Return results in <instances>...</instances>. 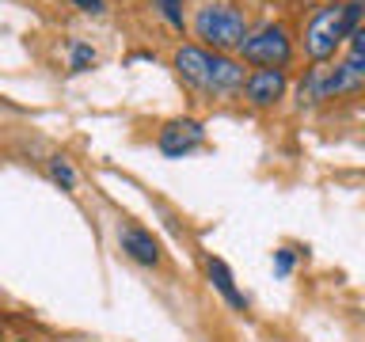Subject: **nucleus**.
Segmentation results:
<instances>
[{
    "label": "nucleus",
    "mask_w": 365,
    "mask_h": 342,
    "mask_svg": "<svg viewBox=\"0 0 365 342\" xmlns=\"http://www.w3.org/2000/svg\"><path fill=\"white\" fill-rule=\"evenodd\" d=\"M324 84H327V68H312V76L301 84V103H316L324 99Z\"/></svg>",
    "instance_id": "10"
},
{
    "label": "nucleus",
    "mask_w": 365,
    "mask_h": 342,
    "mask_svg": "<svg viewBox=\"0 0 365 342\" xmlns=\"http://www.w3.org/2000/svg\"><path fill=\"white\" fill-rule=\"evenodd\" d=\"M50 179L61 182V190H73L76 187V171H73V164H68L65 156H53L50 160Z\"/></svg>",
    "instance_id": "11"
},
{
    "label": "nucleus",
    "mask_w": 365,
    "mask_h": 342,
    "mask_svg": "<svg viewBox=\"0 0 365 342\" xmlns=\"http://www.w3.org/2000/svg\"><path fill=\"white\" fill-rule=\"evenodd\" d=\"M153 8H156L175 31H182V23H187V19H182V0H153Z\"/></svg>",
    "instance_id": "12"
},
{
    "label": "nucleus",
    "mask_w": 365,
    "mask_h": 342,
    "mask_svg": "<svg viewBox=\"0 0 365 342\" xmlns=\"http://www.w3.org/2000/svg\"><path fill=\"white\" fill-rule=\"evenodd\" d=\"M240 57L251 65H259V68H282L293 57L289 34H285V27H278V23H270V27L247 34V38L240 42Z\"/></svg>",
    "instance_id": "2"
},
{
    "label": "nucleus",
    "mask_w": 365,
    "mask_h": 342,
    "mask_svg": "<svg viewBox=\"0 0 365 342\" xmlns=\"http://www.w3.org/2000/svg\"><path fill=\"white\" fill-rule=\"evenodd\" d=\"M210 68H213V53L210 50H202V46H179L175 73L187 80V84L210 91Z\"/></svg>",
    "instance_id": "6"
},
{
    "label": "nucleus",
    "mask_w": 365,
    "mask_h": 342,
    "mask_svg": "<svg viewBox=\"0 0 365 342\" xmlns=\"http://www.w3.org/2000/svg\"><path fill=\"white\" fill-rule=\"evenodd\" d=\"M80 11H103V0H73Z\"/></svg>",
    "instance_id": "17"
},
{
    "label": "nucleus",
    "mask_w": 365,
    "mask_h": 342,
    "mask_svg": "<svg viewBox=\"0 0 365 342\" xmlns=\"http://www.w3.org/2000/svg\"><path fill=\"white\" fill-rule=\"evenodd\" d=\"M205 141V130L198 122H190V118H175V122H168L164 130H160V152L171 156V160H182L187 152H194Z\"/></svg>",
    "instance_id": "4"
},
{
    "label": "nucleus",
    "mask_w": 365,
    "mask_h": 342,
    "mask_svg": "<svg viewBox=\"0 0 365 342\" xmlns=\"http://www.w3.org/2000/svg\"><path fill=\"white\" fill-rule=\"evenodd\" d=\"M91 61H96V53L88 50V46H76V53H73V68L80 73V68H88Z\"/></svg>",
    "instance_id": "14"
},
{
    "label": "nucleus",
    "mask_w": 365,
    "mask_h": 342,
    "mask_svg": "<svg viewBox=\"0 0 365 342\" xmlns=\"http://www.w3.org/2000/svg\"><path fill=\"white\" fill-rule=\"evenodd\" d=\"M244 68H240V61H232V57L225 53H213V68H210V91H236L244 88Z\"/></svg>",
    "instance_id": "8"
},
{
    "label": "nucleus",
    "mask_w": 365,
    "mask_h": 342,
    "mask_svg": "<svg viewBox=\"0 0 365 342\" xmlns=\"http://www.w3.org/2000/svg\"><path fill=\"white\" fill-rule=\"evenodd\" d=\"M342 38H346V34H342V4L319 8L304 27V50H308L312 61H327Z\"/></svg>",
    "instance_id": "3"
},
{
    "label": "nucleus",
    "mask_w": 365,
    "mask_h": 342,
    "mask_svg": "<svg viewBox=\"0 0 365 342\" xmlns=\"http://www.w3.org/2000/svg\"><path fill=\"white\" fill-rule=\"evenodd\" d=\"M118 244H122L125 255H130L133 262H141V266H156L160 262V244L145 232V228H122Z\"/></svg>",
    "instance_id": "7"
},
{
    "label": "nucleus",
    "mask_w": 365,
    "mask_h": 342,
    "mask_svg": "<svg viewBox=\"0 0 365 342\" xmlns=\"http://www.w3.org/2000/svg\"><path fill=\"white\" fill-rule=\"evenodd\" d=\"M350 50H358V53H365V27H358L350 34Z\"/></svg>",
    "instance_id": "16"
},
{
    "label": "nucleus",
    "mask_w": 365,
    "mask_h": 342,
    "mask_svg": "<svg viewBox=\"0 0 365 342\" xmlns=\"http://www.w3.org/2000/svg\"><path fill=\"white\" fill-rule=\"evenodd\" d=\"M210 281L217 285V293H221L232 308H247L244 293H240V289H236V281H232V270H228L221 259H210Z\"/></svg>",
    "instance_id": "9"
},
{
    "label": "nucleus",
    "mask_w": 365,
    "mask_h": 342,
    "mask_svg": "<svg viewBox=\"0 0 365 342\" xmlns=\"http://www.w3.org/2000/svg\"><path fill=\"white\" fill-rule=\"evenodd\" d=\"M361 16H365V0H350V4H342V34L358 31Z\"/></svg>",
    "instance_id": "13"
},
{
    "label": "nucleus",
    "mask_w": 365,
    "mask_h": 342,
    "mask_svg": "<svg viewBox=\"0 0 365 342\" xmlns=\"http://www.w3.org/2000/svg\"><path fill=\"white\" fill-rule=\"evenodd\" d=\"M274 262H278V274H289L293 270V251H278V255H274Z\"/></svg>",
    "instance_id": "15"
},
{
    "label": "nucleus",
    "mask_w": 365,
    "mask_h": 342,
    "mask_svg": "<svg viewBox=\"0 0 365 342\" xmlns=\"http://www.w3.org/2000/svg\"><path fill=\"white\" fill-rule=\"evenodd\" d=\"M194 31L205 46H213V53L240 50V42L247 38V19L232 4H202L194 16Z\"/></svg>",
    "instance_id": "1"
},
{
    "label": "nucleus",
    "mask_w": 365,
    "mask_h": 342,
    "mask_svg": "<svg viewBox=\"0 0 365 342\" xmlns=\"http://www.w3.org/2000/svg\"><path fill=\"white\" fill-rule=\"evenodd\" d=\"M285 68H255L247 80H244V91L247 99L255 103V107H270V103H278L285 95Z\"/></svg>",
    "instance_id": "5"
}]
</instances>
